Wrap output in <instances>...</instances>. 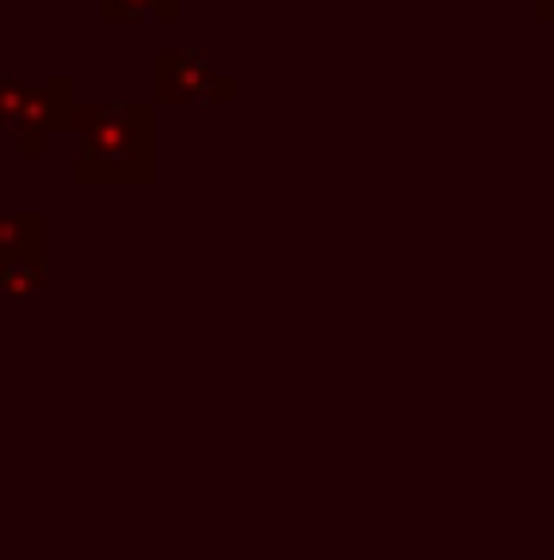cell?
Here are the masks:
<instances>
[{
	"label": "cell",
	"instance_id": "obj_3",
	"mask_svg": "<svg viewBox=\"0 0 554 560\" xmlns=\"http://www.w3.org/2000/svg\"><path fill=\"white\" fill-rule=\"evenodd\" d=\"M179 12V0H120V7H102V19H162Z\"/></svg>",
	"mask_w": 554,
	"mask_h": 560
},
{
	"label": "cell",
	"instance_id": "obj_4",
	"mask_svg": "<svg viewBox=\"0 0 554 560\" xmlns=\"http://www.w3.org/2000/svg\"><path fill=\"white\" fill-rule=\"evenodd\" d=\"M537 7H543V12H554V0H537Z\"/></svg>",
	"mask_w": 554,
	"mask_h": 560
},
{
	"label": "cell",
	"instance_id": "obj_1",
	"mask_svg": "<svg viewBox=\"0 0 554 560\" xmlns=\"http://www.w3.org/2000/svg\"><path fill=\"white\" fill-rule=\"evenodd\" d=\"M126 155L138 167H150V119L138 108H90L84 114V143H78V173L102 185L138 179L126 167Z\"/></svg>",
	"mask_w": 554,
	"mask_h": 560
},
{
	"label": "cell",
	"instance_id": "obj_2",
	"mask_svg": "<svg viewBox=\"0 0 554 560\" xmlns=\"http://www.w3.org/2000/svg\"><path fill=\"white\" fill-rule=\"evenodd\" d=\"M155 84H162V96H174V102H227L233 96V78L215 72L209 55H191V48L155 60Z\"/></svg>",
	"mask_w": 554,
	"mask_h": 560
}]
</instances>
